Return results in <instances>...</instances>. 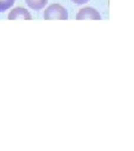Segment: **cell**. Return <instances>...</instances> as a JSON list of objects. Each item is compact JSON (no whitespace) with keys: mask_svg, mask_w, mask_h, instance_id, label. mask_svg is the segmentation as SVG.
I'll list each match as a JSON object with an SVG mask.
<instances>
[{"mask_svg":"<svg viewBox=\"0 0 134 151\" xmlns=\"http://www.w3.org/2000/svg\"><path fill=\"white\" fill-rule=\"evenodd\" d=\"M48 0H26L27 6L32 10H42L47 5Z\"/></svg>","mask_w":134,"mask_h":151,"instance_id":"obj_4","label":"cell"},{"mask_svg":"<svg viewBox=\"0 0 134 151\" xmlns=\"http://www.w3.org/2000/svg\"><path fill=\"white\" fill-rule=\"evenodd\" d=\"M74 4H76V5H84V4H86V2H88L90 0H72Z\"/></svg>","mask_w":134,"mask_h":151,"instance_id":"obj_6","label":"cell"},{"mask_svg":"<svg viewBox=\"0 0 134 151\" xmlns=\"http://www.w3.org/2000/svg\"><path fill=\"white\" fill-rule=\"evenodd\" d=\"M76 19L77 20H83V19H93V20H100L101 19V15L100 12L92 8V7H85L83 9H80L77 15H76Z\"/></svg>","mask_w":134,"mask_h":151,"instance_id":"obj_2","label":"cell"},{"mask_svg":"<svg viewBox=\"0 0 134 151\" xmlns=\"http://www.w3.org/2000/svg\"><path fill=\"white\" fill-rule=\"evenodd\" d=\"M8 19H10V20H14V19H27V20H30V19H32V15H30V12L27 10V9H25V8H22V7H17V8L12 9V10L9 12Z\"/></svg>","mask_w":134,"mask_h":151,"instance_id":"obj_3","label":"cell"},{"mask_svg":"<svg viewBox=\"0 0 134 151\" xmlns=\"http://www.w3.org/2000/svg\"><path fill=\"white\" fill-rule=\"evenodd\" d=\"M44 19H47V20H52V19L66 20V19H68V12L62 5L53 4L44 11Z\"/></svg>","mask_w":134,"mask_h":151,"instance_id":"obj_1","label":"cell"},{"mask_svg":"<svg viewBox=\"0 0 134 151\" xmlns=\"http://www.w3.org/2000/svg\"><path fill=\"white\" fill-rule=\"evenodd\" d=\"M16 0H0V12L8 10L9 8H11Z\"/></svg>","mask_w":134,"mask_h":151,"instance_id":"obj_5","label":"cell"}]
</instances>
